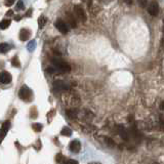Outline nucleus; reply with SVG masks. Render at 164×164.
Returning a JSON list of instances; mask_svg holds the SVG:
<instances>
[{
  "mask_svg": "<svg viewBox=\"0 0 164 164\" xmlns=\"http://www.w3.org/2000/svg\"><path fill=\"white\" fill-rule=\"evenodd\" d=\"M106 143H107V144H109V145L112 146V147H113L114 145H115V144H114V141H112L111 138H106Z\"/></svg>",
  "mask_w": 164,
  "mask_h": 164,
  "instance_id": "4be33fe9",
  "label": "nucleus"
},
{
  "mask_svg": "<svg viewBox=\"0 0 164 164\" xmlns=\"http://www.w3.org/2000/svg\"><path fill=\"white\" fill-rule=\"evenodd\" d=\"M9 25H11V20L8 19H5V20H2L1 22H0V29L1 30H5L9 27Z\"/></svg>",
  "mask_w": 164,
  "mask_h": 164,
  "instance_id": "f8f14e48",
  "label": "nucleus"
},
{
  "mask_svg": "<svg viewBox=\"0 0 164 164\" xmlns=\"http://www.w3.org/2000/svg\"><path fill=\"white\" fill-rule=\"evenodd\" d=\"M14 2V0H5V4H6V5H11Z\"/></svg>",
  "mask_w": 164,
  "mask_h": 164,
  "instance_id": "b1692460",
  "label": "nucleus"
},
{
  "mask_svg": "<svg viewBox=\"0 0 164 164\" xmlns=\"http://www.w3.org/2000/svg\"><path fill=\"white\" fill-rule=\"evenodd\" d=\"M30 36H31V32H30L28 29H22L21 32H20V39H21L22 41L28 40Z\"/></svg>",
  "mask_w": 164,
  "mask_h": 164,
  "instance_id": "9d476101",
  "label": "nucleus"
},
{
  "mask_svg": "<svg viewBox=\"0 0 164 164\" xmlns=\"http://www.w3.org/2000/svg\"><path fill=\"white\" fill-rule=\"evenodd\" d=\"M11 128V122L9 121H5L1 126V129H0V143L2 141V140L4 138V136L6 135L7 131Z\"/></svg>",
  "mask_w": 164,
  "mask_h": 164,
  "instance_id": "423d86ee",
  "label": "nucleus"
},
{
  "mask_svg": "<svg viewBox=\"0 0 164 164\" xmlns=\"http://www.w3.org/2000/svg\"><path fill=\"white\" fill-rule=\"evenodd\" d=\"M32 9H29L28 11H27V14H26V17H31L32 16Z\"/></svg>",
  "mask_w": 164,
  "mask_h": 164,
  "instance_id": "393cba45",
  "label": "nucleus"
},
{
  "mask_svg": "<svg viewBox=\"0 0 164 164\" xmlns=\"http://www.w3.org/2000/svg\"><path fill=\"white\" fill-rule=\"evenodd\" d=\"M36 47V41L35 40H31V42L28 43V50L29 51H33Z\"/></svg>",
  "mask_w": 164,
  "mask_h": 164,
  "instance_id": "f3484780",
  "label": "nucleus"
},
{
  "mask_svg": "<svg viewBox=\"0 0 164 164\" xmlns=\"http://www.w3.org/2000/svg\"><path fill=\"white\" fill-rule=\"evenodd\" d=\"M53 87L56 90L62 91V90H67V89H69V85L67 83H65L63 80H58L53 83Z\"/></svg>",
  "mask_w": 164,
  "mask_h": 164,
  "instance_id": "6e6552de",
  "label": "nucleus"
},
{
  "mask_svg": "<svg viewBox=\"0 0 164 164\" xmlns=\"http://www.w3.org/2000/svg\"><path fill=\"white\" fill-rule=\"evenodd\" d=\"M53 67L56 69V73H68L71 71V67L67 62L63 61L62 59L53 58L51 59Z\"/></svg>",
  "mask_w": 164,
  "mask_h": 164,
  "instance_id": "f257e3e1",
  "label": "nucleus"
},
{
  "mask_svg": "<svg viewBox=\"0 0 164 164\" xmlns=\"http://www.w3.org/2000/svg\"><path fill=\"white\" fill-rule=\"evenodd\" d=\"M47 23V19H46V17H44V16H41L40 18L38 19V26H39V28L42 29L44 26H45V24Z\"/></svg>",
  "mask_w": 164,
  "mask_h": 164,
  "instance_id": "ddd939ff",
  "label": "nucleus"
},
{
  "mask_svg": "<svg viewBox=\"0 0 164 164\" xmlns=\"http://www.w3.org/2000/svg\"><path fill=\"white\" fill-rule=\"evenodd\" d=\"M32 96H33V93L30 89L28 86L23 85L19 90V96L21 100H23L25 102H29L32 100Z\"/></svg>",
  "mask_w": 164,
  "mask_h": 164,
  "instance_id": "f03ea898",
  "label": "nucleus"
},
{
  "mask_svg": "<svg viewBox=\"0 0 164 164\" xmlns=\"http://www.w3.org/2000/svg\"><path fill=\"white\" fill-rule=\"evenodd\" d=\"M74 14H75V17L79 20L82 23L86 21V14L84 11V9L82 8L80 5H75L74 6Z\"/></svg>",
  "mask_w": 164,
  "mask_h": 164,
  "instance_id": "7ed1b4c3",
  "label": "nucleus"
},
{
  "mask_svg": "<svg viewBox=\"0 0 164 164\" xmlns=\"http://www.w3.org/2000/svg\"><path fill=\"white\" fill-rule=\"evenodd\" d=\"M67 114L69 115V117H73V118H75V117H76V112L74 111V110L68 111V112H67Z\"/></svg>",
  "mask_w": 164,
  "mask_h": 164,
  "instance_id": "412c9836",
  "label": "nucleus"
},
{
  "mask_svg": "<svg viewBox=\"0 0 164 164\" xmlns=\"http://www.w3.org/2000/svg\"><path fill=\"white\" fill-rule=\"evenodd\" d=\"M81 150V143L78 140H74L70 143V151L73 153H79Z\"/></svg>",
  "mask_w": 164,
  "mask_h": 164,
  "instance_id": "1a4fd4ad",
  "label": "nucleus"
},
{
  "mask_svg": "<svg viewBox=\"0 0 164 164\" xmlns=\"http://www.w3.org/2000/svg\"><path fill=\"white\" fill-rule=\"evenodd\" d=\"M24 8H25V4L23 0H19L18 3H17V9H18V11H22V9Z\"/></svg>",
  "mask_w": 164,
  "mask_h": 164,
  "instance_id": "a211bd4d",
  "label": "nucleus"
},
{
  "mask_svg": "<svg viewBox=\"0 0 164 164\" xmlns=\"http://www.w3.org/2000/svg\"><path fill=\"white\" fill-rule=\"evenodd\" d=\"M11 80H12V77L8 72L3 71L0 73V82H1L2 84H8L11 83Z\"/></svg>",
  "mask_w": 164,
  "mask_h": 164,
  "instance_id": "0eeeda50",
  "label": "nucleus"
},
{
  "mask_svg": "<svg viewBox=\"0 0 164 164\" xmlns=\"http://www.w3.org/2000/svg\"><path fill=\"white\" fill-rule=\"evenodd\" d=\"M11 64H12V66L16 67V68H20V67H21V63H20V59H19V58L17 56L11 59Z\"/></svg>",
  "mask_w": 164,
  "mask_h": 164,
  "instance_id": "2eb2a0df",
  "label": "nucleus"
},
{
  "mask_svg": "<svg viewBox=\"0 0 164 164\" xmlns=\"http://www.w3.org/2000/svg\"><path fill=\"white\" fill-rule=\"evenodd\" d=\"M66 164H78V162L76 160H73V159H69L66 161Z\"/></svg>",
  "mask_w": 164,
  "mask_h": 164,
  "instance_id": "5701e85b",
  "label": "nucleus"
},
{
  "mask_svg": "<svg viewBox=\"0 0 164 164\" xmlns=\"http://www.w3.org/2000/svg\"><path fill=\"white\" fill-rule=\"evenodd\" d=\"M54 26H56V28L59 30L61 33L63 34H67L69 31V26L67 25V23L63 20H58V21L56 22V24H54Z\"/></svg>",
  "mask_w": 164,
  "mask_h": 164,
  "instance_id": "20e7f679",
  "label": "nucleus"
},
{
  "mask_svg": "<svg viewBox=\"0 0 164 164\" xmlns=\"http://www.w3.org/2000/svg\"><path fill=\"white\" fill-rule=\"evenodd\" d=\"M148 11H149V14H150L151 16L156 17L158 14V12H159V4L156 1H152L150 4H149Z\"/></svg>",
  "mask_w": 164,
  "mask_h": 164,
  "instance_id": "39448f33",
  "label": "nucleus"
},
{
  "mask_svg": "<svg viewBox=\"0 0 164 164\" xmlns=\"http://www.w3.org/2000/svg\"><path fill=\"white\" fill-rule=\"evenodd\" d=\"M7 16H12V11H9L7 12Z\"/></svg>",
  "mask_w": 164,
  "mask_h": 164,
  "instance_id": "cd10ccee",
  "label": "nucleus"
},
{
  "mask_svg": "<svg viewBox=\"0 0 164 164\" xmlns=\"http://www.w3.org/2000/svg\"><path fill=\"white\" fill-rule=\"evenodd\" d=\"M160 109H161V110H164V102H162V103H161V105H160Z\"/></svg>",
  "mask_w": 164,
  "mask_h": 164,
  "instance_id": "a878e982",
  "label": "nucleus"
},
{
  "mask_svg": "<svg viewBox=\"0 0 164 164\" xmlns=\"http://www.w3.org/2000/svg\"><path fill=\"white\" fill-rule=\"evenodd\" d=\"M11 45L8 43H0V53H6L11 50Z\"/></svg>",
  "mask_w": 164,
  "mask_h": 164,
  "instance_id": "9b49d317",
  "label": "nucleus"
},
{
  "mask_svg": "<svg viewBox=\"0 0 164 164\" xmlns=\"http://www.w3.org/2000/svg\"><path fill=\"white\" fill-rule=\"evenodd\" d=\"M138 4H140L141 7H143V8H145V7L148 5V0H138Z\"/></svg>",
  "mask_w": 164,
  "mask_h": 164,
  "instance_id": "aec40b11",
  "label": "nucleus"
},
{
  "mask_svg": "<svg viewBox=\"0 0 164 164\" xmlns=\"http://www.w3.org/2000/svg\"><path fill=\"white\" fill-rule=\"evenodd\" d=\"M32 127H33L34 130L38 132V131H40L41 129H42V125H41L40 123H34L33 125H32Z\"/></svg>",
  "mask_w": 164,
  "mask_h": 164,
  "instance_id": "6ab92c4d",
  "label": "nucleus"
},
{
  "mask_svg": "<svg viewBox=\"0 0 164 164\" xmlns=\"http://www.w3.org/2000/svg\"><path fill=\"white\" fill-rule=\"evenodd\" d=\"M88 164H101V163H99V162H90V163H88Z\"/></svg>",
  "mask_w": 164,
  "mask_h": 164,
  "instance_id": "c85d7f7f",
  "label": "nucleus"
},
{
  "mask_svg": "<svg viewBox=\"0 0 164 164\" xmlns=\"http://www.w3.org/2000/svg\"><path fill=\"white\" fill-rule=\"evenodd\" d=\"M119 133H120V135L122 136V138H127V133H126V130H125V128L123 127V126H119Z\"/></svg>",
  "mask_w": 164,
  "mask_h": 164,
  "instance_id": "dca6fc26",
  "label": "nucleus"
},
{
  "mask_svg": "<svg viewBox=\"0 0 164 164\" xmlns=\"http://www.w3.org/2000/svg\"><path fill=\"white\" fill-rule=\"evenodd\" d=\"M124 1H125L126 3H128V4H131V2H132V0H124Z\"/></svg>",
  "mask_w": 164,
  "mask_h": 164,
  "instance_id": "bb28decb",
  "label": "nucleus"
},
{
  "mask_svg": "<svg viewBox=\"0 0 164 164\" xmlns=\"http://www.w3.org/2000/svg\"><path fill=\"white\" fill-rule=\"evenodd\" d=\"M61 135H65V136H71L72 135V129L69 128L68 126H65V127L62 129Z\"/></svg>",
  "mask_w": 164,
  "mask_h": 164,
  "instance_id": "4468645a",
  "label": "nucleus"
}]
</instances>
